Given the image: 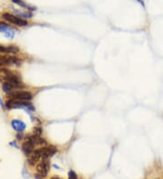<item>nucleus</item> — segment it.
I'll use <instances>...</instances> for the list:
<instances>
[{"mask_svg":"<svg viewBox=\"0 0 163 179\" xmlns=\"http://www.w3.org/2000/svg\"><path fill=\"white\" fill-rule=\"evenodd\" d=\"M5 107L8 110L13 109H24L26 112L31 114L35 110L34 107L30 102H25V101H17V99H8L5 103Z\"/></svg>","mask_w":163,"mask_h":179,"instance_id":"nucleus-1","label":"nucleus"},{"mask_svg":"<svg viewBox=\"0 0 163 179\" xmlns=\"http://www.w3.org/2000/svg\"><path fill=\"white\" fill-rule=\"evenodd\" d=\"M22 62V59L18 58L15 55L0 54V67H8L11 65L20 66Z\"/></svg>","mask_w":163,"mask_h":179,"instance_id":"nucleus-2","label":"nucleus"},{"mask_svg":"<svg viewBox=\"0 0 163 179\" xmlns=\"http://www.w3.org/2000/svg\"><path fill=\"white\" fill-rule=\"evenodd\" d=\"M1 17L5 19L6 21H8V22L13 25H16L17 26H26L28 25L27 20L21 18L17 16L12 15V14H9V13H3L1 15Z\"/></svg>","mask_w":163,"mask_h":179,"instance_id":"nucleus-3","label":"nucleus"},{"mask_svg":"<svg viewBox=\"0 0 163 179\" xmlns=\"http://www.w3.org/2000/svg\"><path fill=\"white\" fill-rule=\"evenodd\" d=\"M8 96H9V99H17V101L30 102L33 99V94L28 91H17Z\"/></svg>","mask_w":163,"mask_h":179,"instance_id":"nucleus-4","label":"nucleus"},{"mask_svg":"<svg viewBox=\"0 0 163 179\" xmlns=\"http://www.w3.org/2000/svg\"><path fill=\"white\" fill-rule=\"evenodd\" d=\"M49 170H50V162H49V159H43L41 162L38 163L36 167V172L39 177L41 178L45 177L49 173Z\"/></svg>","mask_w":163,"mask_h":179,"instance_id":"nucleus-5","label":"nucleus"},{"mask_svg":"<svg viewBox=\"0 0 163 179\" xmlns=\"http://www.w3.org/2000/svg\"><path fill=\"white\" fill-rule=\"evenodd\" d=\"M2 90L6 94L10 95L14 92H16L17 91H21L23 88H25V84L24 85H19V84H15L12 82H2Z\"/></svg>","mask_w":163,"mask_h":179,"instance_id":"nucleus-6","label":"nucleus"},{"mask_svg":"<svg viewBox=\"0 0 163 179\" xmlns=\"http://www.w3.org/2000/svg\"><path fill=\"white\" fill-rule=\"evenodd\" d=\"M42 159H49L57 153V148L54 146H45L41 147Z\"/></svg>","mask_w":163,"mask_h":179,"instance_id":"nucleus-7","label":"nucleus"},{"mask_svg":"<svg viewBox=\"0 0 163 179\" xmlns=\"http://www.w3.org/2000/svg\"><path fill=\"white\" fill-rule=\"evenodd\" d=\"M0 33H3L5 36L9 39H12L15 36V29L4 22H0Z\"/></svg>","mask_w":163,"mask_h":179,"instance_id":"nucleus-8","label":"nucleus"},{"mask_svg":"<svg viewBox=\"0 0 163 179\" xmlns=\"http://www.w3.org/2000/svg\"><path fill=\"white\" fill-rule=\"evenodd\" d=\"M42 158V152H41V147L37 148V149H34V152L28 156V159H27V163L30 165V166H34L36 165L39 160Z\"/></svg>","mask_w":163,"mask_h":179,"instance_id":"nucleus-9","label":"nucleus"},{"mask_svg":"<svg viewBox=\"0 0 163 179\" xmlns=\"http://www.w3.org/2000/svg\"><path fill=\"white\" fill-rule=\"evenodd\" d=\"M11 126L17 132H24L26 128L25 123L20 119H13L11 121Z\"/></svg>","mask_w":163,"mask_h":179,"instance_id":"nucleus-10","label":"nucleus"},{"mask_svg":"<svg viewBox=\"0 0 163 179\" xmlns=\"http://www.w3.org/2000/svg\"><path fill=\"white\" fill-rule=\"evenodd\" d=\"M19 48L17 45H8V46H4L0 45V53H12V54H17L19 53Z\"/></svg>","mask_w":163,"mask_h":179,"instance_id":"nucleus-11","label":"nucleus"},{"mask_svg":"<svg viewBox=\"0 0 163 179\" xmlns=\"http://www.w3.org/2000/svg\"><path fill=\"white\" fill-rule=\"evenodd\" d=\"M12 2L14 4H17V5L21 6L22 8H25V9H27L28 11H34L35 10V8H33V6L29 5L28 4L25 3L23 0H12Z\"/></svg>","mask_w":163,"mask_h":179,"instance_id":"nucleus-12","label":"nucleus"},{"mask_svg":"<svg viewBox=\"0 0 163 179\" xmlns=\"http://www.w3.org/2000/svg\"><path fill=\"white\" fill-rule=\"evenodd\" d=\"M14 13L16 14V15L21 18H24V19H26V18H32L33 16V14L29 11H26V12H23V11H18L17 9H13Z\"/></svg>","mask_w":163,"mask_h":179,"instance_id":"nucleus-13","label":"nucleus"},{"mask_svg":"<svg viewBox=\"0 0 163 179\" xmlns=\"http://www.w3.org/2000/svg\"><path fill=\"white\" fill-rule=\"evenodd\" d=\"M34 135H35L36 137H41L42 135H43V128L40 126H37L34 128V132H33Z\"/></svg>","mask_w":163,"mask_h":179,"instance_id":"nucleus-14","label":"nucleus"},{"mask_svg":"<svg viewBox=\"0 0 163 179\" xmlns=\"http://www.w3.org/2000/svg\"><path fill=\"white\" fill-rule=\"evenodd\" d=\"M68 179H78L77 178V175L74 171L71 170L68 172Z\"/></svg>","mask_w":163,"mask_h":179,"instance_id":"nucleus-15","label":"nucleus"},{"mask_svg":"<svg viewBox=\"0 0 163 179\" xmlns=\"http://www.w3.org/2000/svg\"><path fill=\"white\" fill-rule=\"evenodd\" d=\"M17 140H24L25 137H24V135H23V132H18L17 134Z\"/></svg>","mask_w":163,"mask_h":179,"instance_id":"nucleus-16","label":"nucleus"},{"mask_svg":"<svg viewBox=\"0 0 163 179\" xmlns=\"http://www.w3.org/2000/svg\"><path fill=\"white\" fill-rule=\"evenodd\" d=\"M9 145H10V146H12V147H18V146L17 145L16 141H12V142H10V143H9Z\"/></svg>","mask_w":163,"mask_h":179,"instance_id":"nucleus-17","label":"nucleus"},{"mask_svg":"<svg viewBox=\"0 0 163 179\" xmlns=\"http://www.w3.org/2000/svg\"><path fill=\"white\" fill-rule=\"evenodd\" d=\"M0 106H1L2 108H5V104H4L3 101H2V99H1V98H0Z\"/></svg>","mask_w":163,"mask_h":179,"instance_id":"nucleus-18","label":"nucleus"},{"mask_svg":"<svg viewBox=\"0 0 163 179\" xmlns=\"http://www.w3.org/2000/svg\"><path fill=\"white\" fill-rule=\"evenodd\" d=\"M51 179H61V178H59V177H57V176H54V177H52Z\"/></svg>","mask_w":163,"mask_h":179,"instance_id":"nucleus-19","label":"nucleus"},{"mask_svg":"<svg viewBox=\"0 0 163 179\" xmlns=\"http://www.w3.org/2000/svg\"><path fill=\"white\" fill-rule=\"evenodd\" d=\"M156 179H160V178H156Z\"/></svg>","mask_w":163,"mask_h":179,"instance_id":"nucleus-20","label":"nucleus"}]
</instances>
